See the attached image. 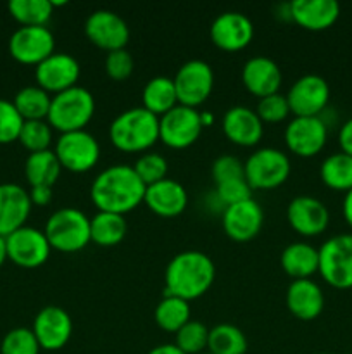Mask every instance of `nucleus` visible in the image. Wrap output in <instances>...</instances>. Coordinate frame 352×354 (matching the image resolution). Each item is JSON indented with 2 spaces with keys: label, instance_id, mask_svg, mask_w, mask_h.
<instances>
[{
  "label": "nucleus",
  "instance_id": "f257e3e1",
  "mask_svg": "<svg viewBox=\"0 0 352 354\" xmlns=\"http://www.w3.org/2000/svg\"><path fill=\"white\" fill-rule=\"evenodd\" d=\"M145 189L133 166L113 165L95 176L90 197L99 211L124 216L144 203Z\"/></svg>",
  "mask_w": 352,
  "mask_h": 354
},
{
  "label": "nucleus",
  "instance_id": "f03ea898",
  "mask_svg": "<svg viewBox=\"0 0 352 354\" xmlns=\"http://www.w3.org/2000/svg\"><path fill=\"white\" fill-rule=\"evenodd\" d=\"M216 279L213 259L202 251H182L168 263L164 273V296L193 301L211 289Z\"/></svg>",
  "mask_w": 352,
  "mask_h": 354
},
{
  "label": "nucleus",
  "instance_id": "7ed1b4c3",
  "mask_svg": "<svg viewBox=\"0 0 352 354\" xmlns=\"http://www.w3.org/2000/svg\"><path fill=\"white\" fill-rule=\"evenodd\" d=\"M109 138L117 151L126 154L147 152L159 140V118L144 107H131L114 118Z\"/></svg>",
  "mask_w": 352,
  "mask_h": 354
},
{
  "label": "nucleus",
  "instance_id": "20e7f679",
  "mask_svg": "<svg viewBox=\"0 0 352 354\" xmlns=\"http://www.w3.org/2000/svg\"><path fill=\"white\" fill-rule=\"evenodd\" d=\"M95 114V99L90 90L76 85L52 95L47 123L61 133L85 130Z\"/></svg>",
  "mask_w": 352,
  "mask_h": 354
},
{
  "label": "nucleus",
  "instance_id": "39448f33",
  "mask_svg": "<svg viewBox=\"0 0 352 354\" xmlns=\"http://www.w3.org/2000/svg\"><path fill=\"white\" fill-rule=\"evenodd\" d=\"M43 234L54 251L78 252L90 244V218L76 207L54 211L45 223Z\"/></svg>",
  "mask_w": 352,
  "mask_h": 354
},
{
  "label": "nucleus",
  "instance_id": "423d86ee",
  "mask_svg": "<svg viewBox=\"0 0 352 354\" xmlns=\"http://www.w3.org/2000/svg\"><path fill=\"white\" fill-rule=\"evenodd\" d=\"M245 180L252 190H273L289 180L290 159L280 149L261 147L244 162Z\"/></svg>",
  "mask_w": 352,
  "mask_h": 354
},
{
  "label": "nucleus",
  "instance_id": "0eeeda50",
  "mask_svg": "<svg viewBox=\"0 0 352 354\" xmlns=\"http://www.w3.org/2000/svg\"><path fill=\"white\" fill-rule=\"evenodd\" d=\"M317 273L330 287L352 289V234H338L323 242Z\"/></svg>",
  "mask_w": 352,
  "mask_h": 354
},
{
  "label": "nucleus",
  "instance_id": "6e6552de",
  "mask_svg": "<svg viewBox=\"0 0 352 354\" xmlns=\"http://www.w3.org/2000/svg\"><path fill=\"white\" fill-rule=\"evenodd\" d=\"M54 154L68 171L86 173L99 162L100 145L90 131H69L59 135L54 145Z\"/></svg>",
  "mask_w": 352,
  "mask_h": 354
},
{
  "label": "nucleus",
  "instance_id": "1a4fd4ad",
  "mask_svg": "<svg viewBox=\"0 0 352 354\" xmlns=\"http://www.w3.org/2000/svg\"><path fill=\"white\" fill-rule=\"evenodd\" d=\"M173 82H175L179 106L197 109L209 99L211 92H213L214 73L206 61L192 59L176 71Z\"/></svg>",
  "mask_w": 352,
  "mask_h": 354
},
{
  "label": "nucleus",
  "instance_id": "9d476101",
  "mask_svg": "<svg viewBox=\"0 0 352 354\" xmlns=\"http://www.w3.org/2000/svg\"><path fill=\"white\" fill-rule=\"evenodd\" d=\"M204 127L200 123V111L186 106L173 107L159 118V140L169 149H186L199 140Z\"/></svg>",
  "mask_w": 352,
  "mask_h": 354
},
{
  "label": "nucleus",
  "instance_id": "9b49d317",
  "mask_svg": "<svg viewBox=\"0 0 352 354\" xmlns=\"http://www.w3.org/2000/svg\"><path fill=\"white\" fill-rule=\"evenodd\" d=\"M55 38L47 26H21L10 35L9 54L24 66H35L54 54Z\"/></svg>",
  "mask_w": 352,
  "mask_h": 354
},
{
  "label": "nucleus",
  "instance_id": "f8f14e48",
  "mask_svg": "<svg viewBox=\"0 0 352 354\" xmlns=\"http://www.w3.org/2000/svg\"><path fill=\"white\" fill-rule=\"evenodd\" d=\"M7 259L24 270H35L45 265L50 256L52 248L45 237L43 230L33 227H21L6 237Z\"/></svg>",
  "mask_w": 352,
  "mask_h": 354
},
{
  "label": "nucleus",
  "instance_id": "ddd939ff",
  "mask_svg": "<svg viewBox=\"0 0 352 354\" xmlns=\"http://www.w3.org/2000/svg\"><path fill=\"white\" fill-rule=\"evenodd\" d=\"M328 142V124L321 116H293L285 128V144L299 158H314Z\"/></svg>",
  "mask_w": 352,
  "mask_h": 354
},
{
  "label": "nucleus",
  "instance_id": "4468645a",
  "mask_svg": "<svg viewBox=\"0 0 352 354\" xmlns=\"http://www.w3.org/2000/svg\"><path fill=\"white\" fill-rule=\"evenodd\" d=\"M286 100L293 116H321L330 102V85L320 75H304L292 83Z\"/></svg>",
  "mask_w": 352,
  "mask_h": 354
},
{
  "label": "nucleus",
  "instance_id": "2eb2a0df",
  "mask_svg": "<svg viewBox=\"0 0 352 354\" xmlns=\"http://www.w3.org/2000/svg\"><path fill=\"white\" fill-rule=\"evenodd\" d=\"M85 35L90 44L106 52L126 48L130 28L119 14L107 9L93 10L85 21Z\"/></svg>",
  "mask_w": 352,
  "mask_h": 354
},
{
  "label": "nucleus",
  "instance_id": "dca6fc26",
  "mask_svg": "<svg viewBox=\"0 0 352 354\" xmlns=\"http://www.w3.org/2000/svg\"><path fill=\"white\" fill-rule=\"evenodd\" d=\"M79 75H81L79 62L71 54L64 52H54L50 57L35 68L37 85L52 95H57L78 85Z\"/></svg>",
  "mask_w": 352,
  "mask_h": 354
},
{
  "label": "nucleus",
  "instance_id": "f3484780",
  "mask_svg": "<svg viewBox=\"0 0 352 354\" xmlns=\"http://www.w3.org/2000/svg\"><path fill=\"white\" fill-rule=\"evenodd\" d=\"M211 41L224 52H238L248 47L254 38V24L245 14L228 10L213 21L209 30Z\"/></svg>",
  "mask_w": 352,
  "mask_h": 354
},
{
  "label": "nucleus",
  "instance_id": "a211bd4d",
  "mask_svg": "<svg viewBox=\"0 0 352 354\" xmlns=\"http://www.w3.org/2000/svg\"><path fill=\"white\" fill-rule=\"evenodd\" d=\"M35 337L45 351H59L69 342L72 334V320L61 306H45L33 320Z\"/></svg>",
  "mask_w": 352,
  "mask_h": 354
},
{
  "label": "nucleus",
  "instance_id": "6ab92c4d",
  "mask_svg": "<svg viewBox=\"0 0 352 354\" xmlns=\"http://www.w3.org/2000/svg\"><path fill=\"white\" fill-rule=\"evenodd\" d=\"M286 220L302 237H316L330 225V211L316 197L297 196L286 207Z\"/></svg>",
  "mask_w": 352,
  "mask_h": 354
},
{
  "label": "nucleus",
  "instance_id": "aec40b11",
  "mask_svg": "<svg viewBox=\"0 0 352 354\" xmlns=\"http://www.w3.org/2000/svg\"><path fill=\"white\" fill-rule=\"evenodd\" d=\"M223 230L235 242H248L255 239L264 223V213L257 201L247 199L223 209Z\"/></svg>",
  "mask_w": 352,
  "mask_h": 354
},
{
  "label": "nucleus",
  "instance_id": "412c9836",
  "mask_svg": "<svg viewBox=\"0 0 352 354\" xmlns=\"http://www.w3.org/2000/svg\"><path fill=\"white\" fill-rule=\"evenodd\" d=\"M223 133L231 144L240 147H254L261 142L264 133V123L251 107L233 106L224 113L221 121Z\"/></svg>",
  "mask_w": 352,
  "mask_h": 354
},
{
  "label": "nucleus",
  "instance_id": "4be33fe9",
  "mask_svg": "<svg viewBox=\"0 0 352 354\" xmlns=\"http://www.w3.org/2000/svg\"><path fill=\"white\" fill-rule=\"evenodd\" d=\"M31 207L33 204L26 189L17 183H0V237H9L24 227Z\"/></svg>",
  "mask_w": 352,
  "mask_h": 354
},
{
  "label": "nucleus",
  "instance_id": "5701e85b",
  "mask_svg": "<svg viewBox=\"0 0 352 354\" xmlns=\"http://www.w3.org/2000/svg\"><path fill=\"white\" fill-rule=\"evenodd\" d=\"M290 19L307 31H324L340 17L335 0H293L289 3Z\"/></svg>",
  "mask_w": 352,
  "mask_h": 354
},
{
  "label": "nucleus",
  "instance_id": "b1692460",
  "mask_svg": "<svg viewBox=\"0 0 352 354\" xmlns=\"http://www.w3.org/2000/svg\"><path fill=\"white\" fill-rule=\"evenodd\" d=\"M144 203L161 218L179 216L188 206V194L179 182L164 178L145 189Z\"/></svg>",
  "mask_w": 352,
  "mask_h": 354
},
{
  "label": "nucleus",
  "instance_id": "393cba45",
  "mask_svg": "<svg viewBox=\"0 0 352 354\" xmlns=\"http://www.w3.org/2000/svg\"><path fill=\"white\" fill-rule=\"evenodd\" d=\"M285 301L290 313L300 322L316 320L324 310V294L313 279L292 280Z\"/></svg>",
  "mask_w": 352,
  "mask_h": 354
},
{
  "label": "nucleus",
  "instance_id": "a878e982",
  "mask_svg": "<svg viewBox=\"0 0 352 354\" xmlns=\"http://www.w3.org/2000/svg\"><path fill=\"white\" fill-rule=\"evenodd\" d=\"M242 83L254 97H268L278 93L282 86V71L273 59L266 55L248 59L242 68Z\"/></svg>",
  "mask_w": 352,
  "mask_h": 354
},
{
  "label": "nucleus",
  "instance_id": "bb28decb",
  "mask_svg": "<svg viewBox=\"0 0 352 354\" xmlns=\"http://www.w3.org/2000/svg\"><path fill=\"white\" fill-rule=\"evenodd\" d=\"M280 265L292 280L311 279L320 268V252L307 242H292L280 254Z\"/></svg>",
  "mask_w": 352,
  "mask_h": 354
},
{
  "label": "nucleus",
  "instance_id": "cd10ccee",
  "mask_svg": "<svg viewBox=\"0 0 352 354\" xmlns=\"http://www.w3.org/2000/svg\"><path fill=\"white\" fill-rule=\"evenodd\" d=\"M176 106H178V95H176L173 78L155 76L145 83L144 90H141V107L144 109L161 118Z\"/></svg>",
  "mask_w": 352,
  "mask_h": 354
},
{
  "label": "nucleus",
  "instance_id": "c85d7f7f",
  "mask_svg": "<svg viewBox=\"0 0 352 354\" xmlns=\"http://www.w3.org/2000/svg\"><path fill=\"white\" fill-rule=\"evenodd\" d=\"M61 171L62 166L52 149L33 152L24 161V176H26L30 187H54L61 176Z\"/></svg>",
  "mask_w": 352,
  "mask_h": 354
},
{
  "label": "nucleus",
  "instance_id": "c756f323",
  "mask_svg": "<svg viewBox=\"0 0 352 354\" xmlns=\"http://www.w3.org/2000/svg\"><path fill=\"white\" fill-rule=\"evenodd\" d=\"M126 220L123 214L99 211L90 218V241L102 248L117 245L126 235Z\"/></svg>",
  "mask_w": 352,
  "mask_h": 354
},
{
  "label": "nucleus",
  "instance_id": "7c9ffc66",
  "mask_svg": "<svg viewBox=\"0 0 352 354\" xmlns=\"http://www.w3.org/2000/svg\"><path fill=\"white\" fill-rule=\"evenodd\" d=\"M320 178L328 189L337 192L352 190V156L335 152L324 158L320 168Z\"/></svg>",
  "mask_w": 352,
  "mask_h": 354
},
{
  "label": "nucleus",
  "instance_id": "2f4dec72",
  "mask_svg": "<svg viewBox=\"0 0 352 354\" xmlns=\"http://www.w3.org/2000/svg\"><path fill=\"white\" fill-rule=\"evenodd\" d=\"M52 95L40 88L38 85L23 86L14 95V107L21 114L24 121H41L47 120L48 109H50Z\"/></svg>",
  "mask_w": 352,
  "mask_h": 354
},
{
  "label": "nucleus",
  "instance_id": "473e14b6",
  "mask_svg": "<svg viewBox=\"0 0 352 354\" xmlns=\"http://www.w3.org/2000/svg\"><path fill=\"white\" fill-rule=\"evenodd\" d=\"M190 315H192V310H190L188 301L175 296H164L155 306L154 320L161 330L176 334L183 325L192 320Z\"/></svg>",
  "mask_w": 352,
  "mask_h": 354
},
{
  "label": "nucleus",
  "instance_id": "72a5a7b5",
  "mask_svg": "<svg viewBox=\"0 0 352 354\" xmlns=\"http://www.w3.org/2000/svg\"><path fill=\"white\" fill-rule=\"evenodd\" d=\"M247 337L238 327L231 324H219L209 328L207 351L213 354H245Z\"/></svg>",
  "mask_w": 352,
  "mask_h": 354
},
{
  "label": "nucleus",
  "instance_id": "f704fd0d",
  "mask_svg": "<svg viewBox=\"0 0 352 354\" xmlns=\"http://www.w3.org/2000/svg\"><path fill=\"white\" fill-rule=\"evenodd\" d=\"M7 9L21 26H47L54 14L50 0H10Z\"/></svg>",
  "mask_w": 352,
  "mask_h": 354
},
{
  "label": "nucleus",
  "instance_id": "c9c22d12",
  "mask_svg": "<svg viewBox=\"0 0 352 354\" xmlns=\"http://www.w3.org/2000/svg\"><path fill=\"white\" fill-rule=\"evenodd\" d=\"M175 335V344L185 354L206 353L207 341H209V328H207L202 322L190 320L188 324L183 325Z\"/></svg>",
  "mask_w": 352,
  "mask_h": 354
},
{
  "label": "nucleus",
  "instance_id": "e433bc0d",
  "mask_svg": "<svg viewBox=\"0 0 352 354\" xmlns=\"http://www.w3.org/2000/svg\"><path fill=\"white\" fill-rule=\"evenodd\" d=\"M17 142L26 151H30V154L48 151L52 145V127L47 123V120L24 121Z\"/></svg>",
  "mask_w": 352,
  "mask_h": 354
},
{
  "label": "nucleus",
  "instance_id": "4c0bfd02",
  "mask_svg": "<svg viewBox=\"0 0 352 354\" xmlns=\"http://www.w3.org/2000/svg\"><path fill=\"white\" fill-rule=\"evenodd\" d=\"M133 169L145 187L168 178V161L157 152H144L133 165Z\"/></svg>",
  "mask_w": 352,
  "mask_h": 354
},
{
  "label": "nucleus",
  "instance_id": "58836bf2",
  "mask_svg": "<svg viewBox=\"0 0 352 354\" xmlns=\"http://www.w3.org/2000/svg\"><path fill=\"white\" fill-rule=\"evenodd\" d=\"M41 348L33 330L17 327L7 332L0 342V354H40Z\"/></svg>",
  "mask_w": 352,
  "mask_h": 354
},
{
  "label": "nucleus",
  "instance_id": "ea45409f",
  "mask_svg": "<svg viewBox=\"0 0 352 354\" xmlns=\"http://www.w3.org/2000/svg\"><path fill=\"white\" fill-rule=\"evenodd\" d=\"M255 113H257L259 120L262 123H282L285 121L286 118L290 116V107H289V100H286V95L283 93H273V95L262 97L259 99L257 107H255Z\"/></svg>",
  "mask_w": 352,
  "mask_h": 354
},
{
  "label": "nucleus",
  "instance_id": "a19ab883",
  "mask_svg": "<svg viewBox=\"0 0 352 354\" xmlns=\"http://www.w3.org/2000/svg\"><path fill=\"white\" fill-rule=\"evenodd\" d=\"M24 120L10 100L0 99V145L19 140Z\"/></svg>",
  "mask_w": 352,
  "mask_h": 354
},
{
  "label": "nucleus",
  "instance_id": "79ce46f5",
  "mask_svg": "<svg viewBox=\"0 0 352 354\" xmlns=\"http://www.w3.org/2000/svg\"><path fill=\"white\" fill-rule=\"evenodd\" d=\"M107 76L114 82H124L131 76L135 69V59L126 48L107 52L106 62H104Z\"/></svg>",
  "mask_w": 352,
  "mask_h": 354
},
{
  "label": "nucleus",
  "instance_id": "37998d69",
  "mask_svg": "<svg viewBox=\"0 0 352 354\" xmlns=\"http://www.w3.org/2000/svg\"><path fill=\"white\" fill-rule=\"evenodd\" d=\"M211 176H213L214 185L230 182V180L245 178L244 162L235 156H219L217 159H214L213 166H211Z\"/></svg>",
  "mask_w": 352,
  "mask_h": 354
},
{
  "label": "nucleus",
  "instance_id": "c03bdc74",
  "mask_svg": "<svg viewBox=\"0 0 352 354\" xmlns=\"http://www.w3.org/2000/svg\"><path fill=\"white\" fill-rule=\"evenodd\" d=\"M214 194H216V197L219 199V203L223 204V207L233 206V204L252 199V189L245 178L230 180V182L219 183V185H216Z\"/></svg>",
  "mask_w": 352,
  "mask_h": 354
},
{
  "label": "nucleus",
  "instance_id": "a18cd8bd",
  "mask_svg": "<svg viewBox=\"0 0 352 354\" xmlns=\"http://www.w3.org/2000/svg\"><path fill=\"white\" fill-rule=\"evenodd\" d=\"M52 199H54V190H52V187H47V185L31 187L30 201L33 206L45 207L52 203Z\"/></svg>",
  "mask_w": 352,
  "mask_h": 354
},
{
  "label": "nucleus",
  "instance_id": "49530a36",
  "mask_svg": "<svg viewBox=\"0 0 352 354\" xmlns=\"http://www.w3.org/2000/svg\"><path fill=\"white\" fill-rule=\"evenodd\" d=\"M338 145L340 152L352 156V118H349L338 130Z\"/></svg>",
  "mask_w": 352,
  "mask_h": 354
},
{
  "label": "nucleus",
  "instance_id": "de8ad7c7",
  "mask_svg": "<svg viewBox=\"0 0 352 354\" xmlns=\"http://www.w3.org/2000/svg\"><path fill=\"white\" fill-rule=\"evenodd\" d=\"M342 213H344V220L352 228V190L345 192L344 201H342Z\"/></svg>",
  "mask_w": 352,
  "mask_h": 354
},
{
  "label": "nucleus",
  "instance_id": "09e8293b",
  "mask_svg": "<svg viewBox=\"0 0 352 354\" xmlns=\"http://www.w3.org/2000/svg\"><path fill=\"white\" fill-rule=\"evenodd\" d=\"M147 354H185L176 344H159L152 348Z\"/></svg>",
  "mask_w": 352,
  "mask_h": 354
},
{
  "label": "nucleus",
  "instance_id": "8fccbe9b",
  "mask_svg": "<svg viewBox=\"0 0 352 354\" xmlns=\"http://www.w3.org/2000/svg\"><path fill=\"white\" fill-rule=\"evenodd\" d=\"M200 123H202L204 128L213 127V124H214V114L209 113V111H204V113H200Z\"/></svg>",
  "mask_w": 352,
  "mask_h": 354
},
{
  "label": "nucleus",
  "instance_id": "3c124183",
  "mask_svg": "<svg viewBox=\"0 0 352 354\" xmlns=\"http://www.w3.org/2000/svg\"><path fill=\"white\" fill-rule=\"evenodd\" d=\"M7 261V244L6 237H0V266Z\"/></svg>",
  "mask_w": 352,
  "mask_h": 354
},
{
  "label": "nucleus",
  "instance_id": "603ef678",
  "mask_svg": "<svg viewBox=\"0 0 352 354\" xmlns=\"http://www.w3.org/2000/svg\"><path fill=\"white\" fill-rule=\"evenodd\" d=\"M202 354H213V353H209V351H206V353H202Z\"/></svg>",
  "mask_w": 352,
  "mask_h": 354
},
{
  "label": "nucleus",
  "instance_id": "864d4df0",
  "mask_svg": "<svg viewBox=\"0 0 352 354\" xmlns=\"http://www.w3.org/2000/svg\"><path fill=\"white\" fill-rule=\"evenodd\" d=\"M323 354H324V353H323Z\"/></svg>",
  "mask_w": 352,
  "mask_h": 354
}]
</instances>
